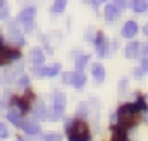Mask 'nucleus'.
I'll return each instance as SVG.
<instances>
[{"label":"nucleus","instance_id":"1","mask_svg":"<svg viewBox=\"0 0 148 141\" xmlns=\"http://www.w3.org/2000/svg\"><path fill=\"white\" fill-rule=\"evenodd\" d=\"M139 108L136 105H124L119 110V122L122 129L134 127L136 124H139Z\"/></svg>","mask_w":148,"mask_h":141},{"label":"nucleus","instance_id":"2","mask_svg":"<svg viewBox=\"0 0 148 141\" xmlns=\"http://www.w3.org/2000/svg\"><path fill=\"white\" fill-rule=\"evenodd\" d=\"M68 136L71 141H89V129H87L86 122H82V120L73 122L68 129Z\"/></svg>","mask_w":148,"mask_h":141},{"label":"nucleus","instance_id":"3","mask_svg":"<svg viewBox=\"0 0 148 141\" xmlns=\"http://www.w3.org/2000/svg\"><path fill=\"white\" fill-rule=\"evenodd\" d=\"M59 70H61L59 64H52L49 68H35V73L38 77H54V75L59 73Z\"/></svg>","mask_w":148,"mask_h":141},{"label":"nucleus","instance_id":"4","mask_svg":"<svg viewBox=\"0 0 148 141\" xmlns=\"http://www.w3.org/2000/svg\"><path fill=\"white\" fill-rule=\"evenodd\" d=\"M64 112V94L63 92H56L54 94V115L59 118V115Z\"/></svg>","mask_w":148,"mask_h":141},{"label":"nucleus","instance_id":"5","mask_svg":"<svg viewBox=\"0 0 148 141\" xmlns=\"http://www.w3.org/2000/svg\"><path fill=\"white\" fill-rule=\"evenodd\" d=\"M33 16H35V9H25L21 14H19V21L26 26V28H32V23H33Z\"/></svg>","mask_w":148,"mask_h":141},{"label":"nucleus","instance_id":"6","mask_svg":"<svg viewBox=\"0 0 148 141\" xmlns=\"http://www.w3.org/2000/svg\"><path fill=\"white\" fill-rule=\"evenodd\" d=\"M18 56H19L18 52L9 51L7 47H0V66H2V64H7V63H11V61H12L11 57H18Z\"/></svg>","mask_w":148,"mask_h":141},{"label":"nucleus","instance_id":"7","mask_svg":"<svg viewBox=\"0 0 148 141\" xmlns=\"http://www.w3.org/2000/svg\"><path fill=\"white\" fill-rule=\"evenodd\" d=\"M136 33H138V25H136L134 21H129V23L124 25V30H122V35H124V37L131 38V37H134Z\"/></svg>","mask_w":148,"mask_h":141},{"label":"nucleus","instance_id":"8","mask_svg":"<svg viewBox=\"0 0 148 141\" xmlns=\"http://www.w3.org/2000/svg\"><path fill=\"white\" fill-rule=\"evenodd\" d=\"M138 54H139V44H136V42L127 44V47H125V56H127V59H136Z\"/></svg>","mask_w":148,"mask_h":141},{"label":"nucleus","instance_id":"9","mask_svg":"<svg viewBox=\"0 0 148 141\" xmlns=\"http://www.w3.org/2000/svg\"><path fill=\"white\" fill-rule=\"evenodd\" d=\"M96 49H98V54L101 57L106 54V40H105L103 33H98V37H96Z\"/></svg>","mask_w":148,"mask_h":141},{"label":"nucleus","instance_id":"10","mask_svg":"<svg viewBox=\"0 0 148 141\" xmlns=\"http://www.w3.org/2000/svg\"><path fill=\"white\" fill-rule=\"evenodd\" d=\"M71 84L75 86L77 89L84 87V84H86V75H84L82 72H77V73H71Z\"/></svg>","mask_w":148,"mask_h":141},{"label":"nucleus","instance_id":"11","mask_svg":"<svg viewBox=\"0 0 148 141\" xmlns=\"http://www.w3.org/2000/svg\"><path fill=\"white\" fill-rule=\"evenodd\" d=\"M129 7H131L134 12H145L148 5H146L145 0H132V2H129Z\"/></svg>","mask_w":148,"mask_h":141},{"label":"nucleus","instance_id":"12","mask_svg":"<svg viewBox=\"0 0 148 141\" xmlns=\"http://www.w3.org/2000/svg\"><path fill=\"white\" fill-rule=\"evenodd\" d=\"M105 18H106L108 21L117 19V18H119V7H115V5H106V9H105Z\"/></svg>","mask_w":148,"mask_h":141},{"label":"nucleus","instance_id":"13","mask_svg":"<svg viewBox=\"0 0 148 141\" xmlns=\"http://www.w3.org/2000/svg\"><path fill=\"white\" fill-rule=\"evenodd\" d=\"M23 129H25V132H28V134H37V132L40 131V127H38V124H37L35 120L25 122V124H23Z\"/></svg>","mask_w":148,"mask_h":141},{"label":"nucleus","instance_id":"14","mask_svg":"<svg viewBox=\"0 0 148 141\" xmlns=\"http://www.w3.org/2000/svg\"><path fill=\"white\" fill-rule=\"evenodd\" d=\"M92 75L98 82H103L105 80V68L101 64H92Z\"/></svg>","mask_w":148,"mask_h":141},{"label":"nucleus","instance_id":"15","mask_svg":"<svg viewBox=\"0 0 148 141\" xmlns=\"http://www.w3.org/2000/svg\"><path fill=\"white\" fill-rule=\"evenodd\" d=\"M30 57H32V63H33L35 66L44 63V54H42V51H40V49H33V51H32V54H30Z\"/></svg>","mask_w":148,"mask_h":141},{"label":"nucleus","instance_id":"16","mask_svg":"<svg viewBox=\"0 0 148 141\" xmlns=\"http://www.w3.org/2000/svg\"><path fill=\"white\" fill-rule=\"evenodd\" d=\"M7 118H9V122H12V124H16V125H19L21 124V115H19V112L18 110H9V113H7Z\"/></svg>","mask_w":148,"mask_h":141},{"label":"nucleus","instance_id":"17","mask_svg":"<svg viewBox=\"0 0 148 141\" xmlns=\"http://www.w3.org/2000/svg\"><path fill=\"white\" fill-rule=\"evenodd\" d=\"M112 141H129V139H127L125 132H124V131H120V127H115V129H113Z\"/></svg>","mask_w":148,"mask_h":141},{"label":"nucleus","instance_id":"18","mask_svg":"<svg viewBox=\"0 0 148 141\" xmlns=\"http://www.w3.org/2000/svg\"><path fill=\"white\" fill-rule=\"evenodd\" d=\"M64 7H66V0H54V5H52L54 12H63Z\"/></svg>","mask_w":148,"mask_h":141},{"label":"nucleus","instance_id":"19","mask_svg":"<svg viewBox=\"0 0 148 141\" xmlns=\"http://www.w3.org/2000/svg\"><path fill=\"white\" fill-rule=\"evenodd\" d=\"M7 14H9V5H7V2L0 0V19L7 18Z\"/></svg>","mask_w":148,"mask_h":141},{"label":"nucleus","instance_id":"20","mask_svg":"<svg viewBox=\"0 0 148 141\" xmlns=\"http://www.w3.org/2000/svg\"><path fill=\"white\" fill-rule=\"evenodd\" d=\"M87 59H89V56H80V57L75 61V64H77V72H82V68H84V64L87 63Z\"/></svg>","mask_w":148,"mask_h":141},{"label":"nucleus","instance_id":"21","mask_svg":"<svg viewBox=\"0 0 148 141\" xmlns=\"http://www.w3.org/2000/svg\"><path fill=\"white\" fill-rule=\"evenodd\" d=\"M9 38H11V40H16V42H23V37H21V33H19L18 30H11Z\"/></svg>","mask_w":148,"mask_h":141},{"label":"nucleus","instance_id":"22","mask_svg":"<svg viewBox=\"0 0 148 141\" xmlns=\"http://www.w3.org/2000/svg\"><path fill=\"white\" fill-rule=\"evenodd\" d=\"M44 141H61V136L59 134H47L44 138Z\"/></svg>","mask_w":148,"mask_h":141},{"label":"nucleus","instance_id":"23","mask_svg":"<svg viewBox=\"0 0 148 141\" xmlns=\"http://www.w3.org/2000/svg\"><path fill=\"white\" fill-rule=\"evenodd\" d=\"M9 136V131H7V127L4 125V124H0V138H7Z\"/></svg>","mask_w":148,"mask_h":141},{"label":"nucleus","instance_id":"24","mask_svg":"<svg viewBox=\"0 0 148 141\" xmlns=\"http://www.w3.org/2000/svg\"><path fill=\"white\" fill-rule=\"evenodd\" d=\"M63 80L68 82V84H71V73H64V75H63Z\"/></svg>","mask_w":148,"mask_h":141},{"label":"nucleus","instance_id":"25","mask_svg":"<svg viewBox=\"0 0 148 141\" xmlns=\"http://www.w3.org/2000/svg\"><path fill=\"white\" fill-rule=\"evenodd\" d=\"M138 108H141V110H145V108H146V105H145V99H143V98H139V103H138Z\"/></svg>","mask_w":148,"mask_h":141},{"label":"nucleus","instance_id":"26","mask_svg":"<svg viewBox=\"0 0 148 141\" xmlns=\"http://www.w3.org/2000/svg\"><path fill=\"white\" fill-rule=\"evenodd\" d=\"M125 0H115V7H124Z\"/></svg>","mask_w":148,"mask_h":141},{"label":"nucleus","instance_id":"27","mask_svg":"<svg viewBox=\"0 0 148 141\" xmlns=\"http://www.w3.org/2000/svg\"><path fill=\"white\" fill-rule=\"evenodd\" d=\"M19 84H21V86H28V79H26V77H21V79H19Z\"/></svg>","mask_w":148,"mask_h":141},{"label":"nucleus","instance_id":"28","mask_svg":"<svg viewBox=\"0 0 148 141\" xmlns=\"http://www.w3.org/2000/svg\"><path fill=\"white\" fill-rule=\"evenodd\" d=\"M87 2H89V4H91V5H92L94 9L98 7V0H87Z\"/></svg>","mask_w":148,"mask_h":141}]
</instances>
